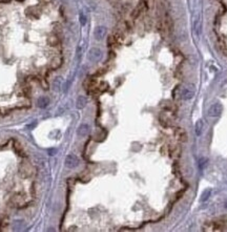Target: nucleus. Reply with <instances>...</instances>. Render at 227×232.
I'll list each match as a JSON object with an SVG mask.
<instances>
[{"instance_id":"8","label":"nucleus","mask_w":227,"mask_h":232,"mask_svg":"<svg viewBox=\"0 0 227 232\" xmlns=\"http://www.w3.org/2000/svg\"><path fill=\"white\" fill-rule=\"evenodd\" d=\"M176 136H177V139L180 140V141H182V142H184L187 140V134H186L185 130L183 129V128L178 127V129H176Z\"/></svg>"},{"instance_id":"6","label":"nucleus","mask_w":227,"mask_h":232,"mask_svg":"<svg viewBox=\"0 0 227 232\" xmlns=\"http://www.w3.org/2000/svg\"><path fill=\"white\" fill-rule=\"evenodd\" d=\"M95 38L97 40H101L104 38V36L106 35V28L104 27H96V30L94 31Z\"/></svg>"},{"instance_id":"13","label":"nucleus","mask_w":227,"mask_h":232,"mask_svg":"<svg viewBox=\"0 0 227 232\" xmlns=\"http://www.w3.org/2000/svg\"><path fill=\"white\" fill-rule=\"evenodd\" d=\"M207 161L208 160L206 159V157H202V159H200V162H199L200 169H204V168H205V166L207 165Z\"/></svg>"},{"instance_id":"4","label":"nucleus","mask_w":227,"mask_h":232,"mask_svg":"<svg viewBox=\"0 0 227 232\" xmlns=\"http://www.w3.org/2000/svg\"><path fill=\"white\" fill-rule=\"evenodd\" d=\"M102 57V51L99 50V48H91L90 51V53H88V59L91 60V61H94V62H97L99 61L100 59H101Z\"/></svg>"},{"instance_id":"1","label":"nucleus","mask_w":227,"mask_h":232,"mask_svg":"<svg viewBox=\"0 0 227 232\" xmlns=\"http://www.w3.org/2000/svg\"><path fill=\"white\" fill-rule=\"evenodd\" d=\"M195 93H196V88L194 84H187L181 89V98L183 100H190L194 98Z\"/></svg>"},{"instance_id":"14","label":"nucleus","mask_w":227,"mask_h":232,"mask_svg":"<svg viewBox=\"0 0 227 232\" xmlns=\"http://www.w3.org/2000/svg\"><path fill=\"white\" fill-rule=\"evenodd\" d=\"M48 152H50L51 156H54V154H55L54 152H56V149H50V150H48Z\"/></svg>"},{"instance_id":"7","label":"nucleus","mask_w":227,"mask_h":232,"mask_svg":"<svg viewBox=\"0 0 227 232\" xmlns=\"http://www.w3.org/2000/svg\"><path fill=\"white\" fill-rule=\"evenodd\" d=\"M194 33L197 37H199L201 34V21L198 16L194 19Z\"/></svg>"},{"instance_id":"3","label":"nucleus","mask_w":227,"mask_h":232,"mask_svg":"<svg viewBox=\"0 0 227 232\" xmlns=\"http://www.w3.org/2000/svg\"><path fill=\"white\" fill-rule=\"evenodd\" d=\"M64 164L67 168H76L79 165V159L75 154H68L65 157Z\"/></svg>"},{"instance_id":"10","label":"nucleus","mask_w":227,"mask_h":232,"mask_svg":"<svg viewBox=\"0 0 227 232\" xmlns=\"http://www.w3.org/2000/svg\"><path fill=\"white\" fill-rule=\"evenodd\" d=\"M86 104H87V99H86L84 96L78 97V99H77V102H76L77 108H79V109H82V108L85 107Z\"/></svg>"},{"instance_id":"2","label":"nucleus","mask_w":227,"mask_h":232,"mask_svg":"<svg viewBox=\"0 0 227 232\" xmlns=\"http://www.w3.org/2000/svg\"><path fill=\"white\" fill-rule=\"evenodd\" d=\"M223 111V105L221 103H215L212 104L210 107L208 108L207 110V114L211 118H218L222 114Z\"/></svg>"},{"instance_id":"11","label":"nucleus","mask_w":227,"mask_h":232,"mask_svg":"<svg viewBox=\"0 0 227 232\" xmlns=\"http://www.w3.org/2000/svg\"><path fill=\"white\" fill-rule=\"evenodd\" d=\"M211 189L210 188H207V189H205V190L203 191L202 192V196H201V199H200V201L201 202H206L207 200L209 199V196H211Z\"/></svg>"},{"instance_id":"5","label":"nucleus","mask_w":227,"mask_h":232,"mask_svg":"<svg viewBox=\"0 0 227 232\" xmlns=\"http://www.w3.org/2000/svg\"><path fill=\"white\" fill-rule=\"evenodd\" d=\"M90 130H91L90 125L84 123V124H81L78 127V129H77V134H78L79 137H85L90 133Z\"/></svg>"},{"instance_id":"12","label":"nucleus","mask_w":227,"mask_h":232,"mask_svg":"<svg viewBox=\"0 0 227 232\" xmlns=\"http://www.w3.org/2000/svg\"><path fill=\"white\" fill-rule=\"evenodd\" d=\"M48 102H50V100H48V98H47V97H40V98L38 99V101H37L38 106L41 107V108L47 107L48 105Z\"/></svg>"},{"instance_id":"9","label":"nucleus","mask_w":227,"mask_h":232,"mask_svg":"<svg viewBox=\"0 0 227 232\" xmlns=\"http://www.w3.org/2000/svg\"><path fill=\"white\" fill-rule=\"evenodd\" d=\"M203 127H204L203 120L199 119V120H198V121L196 122V124H195V131H196V134H197L198 137H200L201 134H202Z\"/></svg>"}]
</instances>
